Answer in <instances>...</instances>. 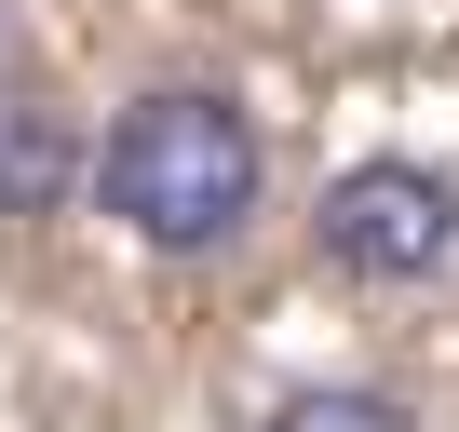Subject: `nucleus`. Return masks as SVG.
<instances>
[{
  "label": "nucleus",
  "instance_id": "nucleus-1",
  "mask_svg": "<svg viewBox=\"0 0 459 432\" xmlns=\"http://www.w3.org/2000/svg\"><path fill=\"white\" fill-rule=\"evenodd\" d=\"M257 189H271V149H257V122L230 108L216 82L135 95L108 122V149H95V203L122 216L135 244H162V257H216L257 216Z\"/></svg>",
  "mask_w": 459,
  "mask_h": 432
},
{
  "label": "nucleus",
  "instance_id": "nucleus-2",
  "mask_svg": "<svg viewBox=\"0 0 459 432\" xmlns=\"http://www.w3.org/2000/svg\"><path fill=\"white\" fill-rule=\"evenodd\" d=\"M325 257H338L351 284H432V271L459 257V176H432V162H405V149L351 162V176L325 189Z\"/></svg>",
  "mask_w": 459,
  "mask_h": 432
},
{
  "label": "nucleus",
  "instance_id": "nucleus-3",
  "mask_svg": "<svg viewBox=\"0 0 459 432\" xmlns=\"http://www.w3.org/2000/svg\"><path fill=\"white\" fill-rule=\"evenodd\" d=\"M68 189V135H55V108H0V216H41Z\"/></svg>",
  "mask_w": 459,
  "mask_h": 432
},
{
  "label": "nucleus",
  "instance_id": "nucleus-4",
  "mask_svg": "<svg viewBox=\"0 0 459 432\" xmlns=\"http://www.w3.org/2000/svg\"><path fill=\"white\" fill-rule=\"evenodd\" d=\"M271 432H419L392 392H365V378H311V392H284L271 405Z\"/></svg>",
  "mask_w": 459,
  "mask_h": 432
}]
</instances>
